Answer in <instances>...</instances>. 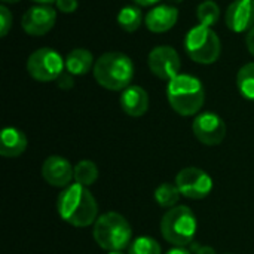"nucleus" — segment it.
<instances>
[{
  "label": "nucleus",
  "mask_w": 254,
  "mask_h": 254,
  "mask_svg": "<svg viewBox=\"0 0 254 254\" xmlns=\"http://www.w3.org/2000/svg\"><path fill=\"white\" fill-rule=\"evenodd\" d=\"M57 210L60 217L74 228H86L98 219V204L94 195L77 183L67 186L60 193Z\"/></svg>",
  "instance_id": "obj_1"
},
{
  "label": "nucleus",
  "mask_w": 254,
  "mask_h": 254,
  "mask_svg": "<svg viewBox=\"0 0 254 254\" xmlns=\"http://www.w3.org/2000/svg\"><path fill=\"white\" fill-rule=\"evenodd\" d=\"M176 185L180 193L190 199H204L213 190V179L204 170L186 167L176 176Z\"/></svg>",
  "instance_id": "obj_8"
},
{
  "label": "nucleus",
  "mask_w": 254,
  "mask_h": 254,
  "mask_svg": "<svg viewBox=\"0 0 254 254\" xmlns=\"http://www.w3.org/2000/svg\"><path fill=\"white\" fill-rule=\"evenodd\" d=\"M27 149V137L16 128H4L0 137V155L4 158H18Z\"/></svg>",
  "instance_id": "obj_16"
},
{
  "label": "nucleus",
  "mask_w": 254,
  "mask_h": 254,
  "mask_svg": "<svg viewBox=\"0 0 254 254\" xmlns=\"http://www.w3.org/2000/svg\"><path fill=\"white\" fill-rule=\"evenodd\" d=\"M192 129L198 141L205 146H217L226 137L225 121L213 112H204L198 115L193 121Z\"/></svg>",
  "instance_id": "obj_9"
},
{
  "label": "nucleus",
  "mask_w": 254,
  "mask_h": 254,
  "mask_svg": "<svg viewBox=\"0 0 254 254\" xmlns=\"http://www.w3.org/2000/svg\"><path fill=\"white\" fill-rule=\"evenodd\" d=\"M57 85H58V88H61V89H70V88H73V74L71 73H61V76L57 79Z\"/></svg>",
  "instance_id": "obj_26"
},
{
  "label": "nucleus",
  "mask_w": 254,
  "mask_h": 254,
  "mask_svg": "<svg viewBox=\"0 0 254 254\" xmlns=\"http://www.w3.org/2000/svg\"><path fill=\"white\" fill-rule=\"evenodd\" d=\"M64 67L65 61H63V57L51 48H40L27 60V70L30 76L39 82L57 80L64 71Z\"/></svg>",
  "instance_id": "obj_7"
},
{
  "label": "nucleus",
  "mask_w": 254,
  "mask_h": 254,
  "mask_svg": "<svg viewBox=\"0 0 254 254\" xmlns=\"http://www.w3.org/2000/svg\"><path fill=\"white\" fill-rule=\"evenodd\" d=\"M167 254H192V252L188 250V249H185V247H174V249L168 250Z\"/></svg>",
  "instance_id": "obj_29"
},
{
  "label": "nucleus",
  "mask_w": 254,
  "mask_h": 254,
  "mask_svg": "<svg viewBox=\"0 0 254 254\" xmlns=\"http://www.w3.org/2000/svg\"><path fill=\"white\" fill-rule=\"evenodd\" d=\"M3 3H18L19 0H1Z\"/></svg>",
  "instance_id": "obj_32"
},
{
  "label": "nucleus",
  "mask_w": 254,
  "mask_h": 254,
  "mask_svg": "<svg viewBox=\"0 0 254 254\" xmlns=\"http://www.w3.org/2000/svg\"><path fill=\"white\" fill-rule=\"evenodd\" d=\"M92 237L101 249L107 252H122L131 246L132 228L122 214L110 211L97 219Z\"/></svg>",
  "instance_id": "obj_4"
},
{
  "label": "nucleus",
  "mask_w": 254,
  "mask_h": 254,
  "mask_svg": "<svg viewBox=\"0 0 254 254\" xmlns=\"http://www.w3.org/2000/svg\"><path fill=\"white\" fill-rule=\"evenodd\" d=\"M98 179V167L89 159H83L74 167V182L80 186L89 188Z\"/></svg>",
  "instance_id": "obj_19"
},
{
  "label": "nucleus",
  "mask_w": 254,
  "mask_h": 254,
  "mask_svg": "<svg viewBox=\"0 0 254 254\" xmlns=\"http://www.w3.org/2000/svg\"><path fill=\"white\" fill-rule=\"evenodd\" d=\"M57 21V10L49 4H39L30 7L21 21L24 31L30 36H43L51 31Z\"/></svg>",
  "instance_id": "obj_11"
},
{
  "label": "nucleus",
  "mask_w": 254,
  "mask_h": 254,
  "mask_svg": "<svg viewBox=\"0 0 254 254\" xmlns=\"http://www.w3.org/2000/svg\"><path fill=\"white\" fill-rule=\"evenodd\" d=\"M196 18H198L199 25L213 27L220 18L219 4L213 0H205L202 3H199L198 9H196Z\"/></svg>",
  "instance_id": "obj_22"
},
{
  "label": "nucleus",
  "mask_w": 254,
  "mask_h": 254,
  "mask_svg": "<svg viewBox=\"0 0 254 254\" xmlns=\"http://www.w3.org/2000/svg\"><path fill=\"white\" fill-rule=\"evenodd\" d=\"M128 254H161V246L150 237H138L128 247Z\"/></svg>",
  "instance_id": "obj_23"
},
{
  "label": "nucleus",
  "mask_w": 254,
  "mask_h": 254,
  "mask_svg": "<svg viewBox=\"0 0 254 254\" xmlns=\"http://www.w3.org/2000/svg\"><path fill=\"white\" fill-rule=\"evenodd\" d=\"M190 252H192V254H217L213 247H210V246H201V244H196L195 241L190 244Z\"/></svg>",
  "instance_id": "obj_27"
},
{
  "label": "nucleus",
  "mask_w": 254,
  "mask_h": 254,
  "mask_svg": "<svg viewBox=\"0 0 254 254\" xmlns=\"http://www.w3.org/2000/svg\"><path fill=\"white\" fill-rule=\"evenodd\" d=\"M12 27V13L6 6H0V33L4 37Z\"/></svg>",
  "instance_id": "obj_24"
},
{
  "label": "nucleus",
  "mask_w": 254,
  "mask_h": 254,
  "mask_svg": "<svg viewBox=\"0 0 254 254\" xmlns=\"http://www.w3.org/2000/svg\"><path fill=\"white\" fill-rule=\"evenodd\" d=\"M237 86L244 98L254 101V63L241 67L237 74Z\"/></svg>",
  "instance_id": "obj_21"
},
{
  "label": "nucleus",
  "mask_w": 254,
  "mask_h": 254,
  "mask_svg": "<svg viewBox=\"0 0 254 254\" xmlns=\"http://www.w3.org/2000/svg\"><path fill=\"white\" fill-rule=\"evenodd\" d=\"M226 25L234 33L250 31L254 27V0H235L226 10Z\"/></svg>",
  "instance_id": "obj_13"
},
{
  "label": "nucleus",
  "mask_w": 254,
  "mask_h": 254,
  "mask_svg": "<svg viewBox=\"0 0 254 254\" xmlns=\"http://www.w3.org/2000/svg\"><path fill=\"white\" fill-rule=\"evenodd\" d=\"M198 229L193 211L186 205L170 208L161 220V234L164 240L176 247L190 246Z\"/></svg>",
  "instance_id": "obj_5"
},
{
  "label": "nucleus",
  "mask_w": 254,
  "mask_h": 254,
  "mask_svg": "<svg viewBox=\"0 0 254 254\" xmlns=\"http://www.w3.org/2000/svg\"><path fill=\"white\" fill-rule=\"evenodd\" d=\"M246 43H247V49L250 51V54L254 57V27L247 33Z\"/></svg>",
  "instance_id": "obj_28"
},
{
  "label": "nucleus",
  "mask_w": 254,
  "mask_h": 254,
  "mask_svg": "<svg viewBox=\"0 0 254 254\" xmlns=\"http://www.w3.org/2000/svg\"><path fill=\"white\" fill-rule=\"evenodd\" d=\"M119 103H121L122 110L128 116L140 118L149 109V95H147V92L141 86L131 85L127 89H124Z\"/></svg>",
  "instance_id": "obj_15"
},
{
  "label": "nucleus",
  "mask_w": 254,
  "mask_h": 254,
  "mask_svg": "<svg viewBox=\"0 0 254 254\" xmlns=\"http://www.w3.org/2000/svg\"><path fill=\"white\" fill-rule=\"evenodd\" d=\"M109 254H125V253H122V252H109Z\"/></svg>",
  "instance_id": "obj_34"
},
{
  "label": "nucleus",
  "mask_w": 254,
  "mask_h": 254,
  "mask_svg": "<svg viewBox=\"0 0 254 254\" xmlns=\"http://www.w3.org/2000/svg\"><path fill=\"white\" fill-rule=\"evenodd\" d=\"M168 1H171V3H174V4H179V3H182L183 0H168Z\"/></svg>",
  "instance_id": "obj_33"
},
{
  "label": "nucleus",
  "mask_w": 254,
  "mask_h": 254,
  "mask_svg": "<svg viewBox=\"0 0 254 254\" xmlns=\"http://www.w3.org/2000/svg\"><path fill=\"white\" fill-rule=\"evenodd\" d=\"M33 1H36V3H39V4H51V3H54V1H57V0H33Z\"/></svg>",
  "instance_id": "obj_31"
},
{
  "label": "nucleus",
  "mask_w": 254,
  "mask_h": 254,
  "mask_svg": "<svg viewBox=\"0 0 254 254\" xmlns=\"http://www.w3.org/2000/svg\"><path fill=\"white\" fill-rule=\"evenodd\" d=\"M185 48L188 55L199 64H213L219 60L222 52V45L219 36L211 30V27L196 25L189 30Z\"/></svg>",
  "instance_id": "obj_6"
},
{
  "label": "nucleus",
  "mask_w": 254,
  "mask_h": 254,
  "mask_svg": "<svg viewBox=\"0 0 254 254\" xmlns=\"http://www.w3.org/2000/svg\"><path fill=\"white\" fill-rule=\"evenodd\" d=\"M143 22V13L137 6H125L118 13V24L122 30L132 33L140 28Z\"/></svg>",
  "instance_id": "obj_18"
},
{
  "label": "nucleus",
  "mask_w": 254,
  "mask_h": 254,
  "mask_svg": "<svg viewBox=\"0 0 254 254\" xmlns=\"http://www.w3.org/2000/svg\"><path fill=\"white\" fill-rule=\"evenodd\" d=\"M55 4L63 13H73L77 9V0H57Z\"/></svg>",
  "instance_id": "obj_25"
},
{
  "label": "nucleus",
  "mask_w": 254,
  "mask_h": 254,
  "mask_svg": "<svg viewBox=\"0 0 254 254\" xmlns=\"http://www.w3.org/2000/svg\"><path fill=\"white\" fill-rule=\"evenodd\" d=\"M180 190L176 183H162L155 189V201L162 208H173L179 202Z\"/></svg>",
  "instance_id": "obj_20"
},
{
  "label": "nucleus",
  "mask_w": 254,
  "mask_h": 254,
  "mask_svg": "<svg viewBox=\"0 0 254 254\" xmlns=\"http://www.w3.org/2000/svg\"><path fill=\"white\" fill-rule=\"evenodd\" d=\"M167 97L174 112L182 116H192L202 109L205 91L198 77L190 74H177L168 82Z\"/></svg>",
  "instance_id": "obj_3"
},
{
  "label": "nucleus",
  "mask_w": 254,
  "mask_h": 254,
  "mask_svg": "<svg viewBox=\"0 0 254 254\" xmlns=\"http://www.w3.org/2000/svg\"><path fill=\"white\" fill-rule=\"evenodd\" d=\"M95 80L109 91H124L134 77L132 60L122 52L103 54L94 64Z\"/></svg>",
  "instance_id": "obj_2"
},
{
  "label": "nucleus",
  "mask_w": 254,
  "mask_h": 254,
  "mask_svg": "<svg viewBox=\"0 0 254 254\" xmlns=\"http://www.w3.org/2000/svg\"><path fill=\"white\" fill-rule=\"evenodd\" d=\"M91 68H94V57L88 49L76 48L67 54L65 70L73 76L86 74Z\"/></svg>",
  "instance_id": "obj_17"
},
{
  "label": "nucleus",
  "mask_w": 254,
  "mask_h": 254,
  "mask_svg": "<svg viewBox=\"0 0 254 254\" xmlns=\"http://www.w3.org/2000/svg\"><path fill=\"white\" fill-rule=\"evenodd\" d=\"M147 63H149L150 71L156 77L162 80H168V82L179 74V70L182 65L177 51L171 46H158L152 49L149 54Z\"/></svg>",
  "instance_id": "obj_10"
},
{
  "label": "nucleus",
  "mask_w": 254,
  "mask_h": 254,
  "mask_svg": "<svg viewBox=\"0 0 254 254\" xmlns=\"http://www.w3.org/2000/svg\"><path fill=\"white\" fill-rule=\"evenodd\" d=\"M132 1H135L138 6H152V4L158 3L159 0H132Z\"/></svg>",
  "instance_id": "obj_30"
},
{
  "label": "nucleus",
  "mask_w": 254,
  "mask_h": 254,
  "mask_svg": "<svg viewBox=\"0 0 254 254\" xmlns=\"http://www.w3.org/2000/svg\"><path fill=\"white\" fill-rule=\"evenodd\" d=\"M179 19V10L174 6L161 4L147 12L144 22L152 33H165L171 30Z\"/></svg>",
  "instance_id": "obj_14"
},
{
  "label": "nucleus",
  "mask_w": 254,
  "mask_h": 254,
  "mask_svg": "<svg viewBox=\"0 0 254 254\" xmlns=\"http://www.w3.org/2000/svg\"><path fill=\"white\" fill-rule=\"evenodd\" d=\"M42 176L45 182L54 188H67L74 180V167L63 156H49L42 165Z\"/></svg>",
  "instance_id": "obj_12"
}]
</instances>
